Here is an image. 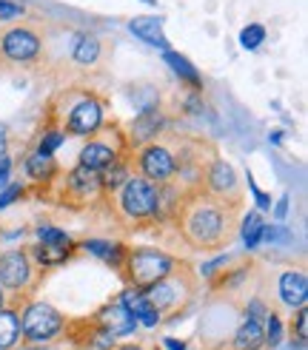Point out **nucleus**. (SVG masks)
<instances>
[{"label": "nucleus", "mask_w": 308, "mask_h": 350, "mask_svg": "<svg viewBox=\"0 0 308 350\" xmlns=\"http://www.w3.org/2000/svg\"><path fill=\"white\" fill-rule=\"evenodd\" d=\"M234 211L237 205L209 191H185L175 208L180 237L194 251H217L222 248L234 231Z\"/></svg>", "instance_id": "1"}, {"label": "nucleus", "mask_w": 308, "mask_h": 350, "mask_svg": "<svg viewBox=\"0 0 308 350\" xmlns=\"http://www.w3.org/2000/svg\"><path fill=\"white\" fill-rule=\"evenodd\" d=\"M180 262L175 256H168L157 248H131L123 256V265H120V276L129 282V288H149L154 282H160L163 276H168L171 271H177Z\"/></svg>", "instance_id": "2"}, {"label": "nucleus", "mask_w": 308, "mask_h": 350, "mask_svg": "<svg viewBox=\"0 0 308 350\" xmlns=\"http://www.w3.org/2000/svg\"><path fill=\"white\" fill-rule=\"evenodd\" d=\"M143 293H146V299L151 302V308L157 310L160 322H168V319L180 317V313L185 310V305L192 302L194 282H192V276H188L185 271L177 268V271H171L168 276H163L160 282L143 288Z\"/></svg>", "instance_id": "3"}, {"label": "nucleus", "mask_w": 308, "mask_h": 350, "mask_svg": "<svg viewBox=\"0 0 308 350\" xmlns=\"http://www.w3.org/2000/svg\"><path fill=\"white\" fill-rule=\"evenodd\" d=\"M117 208L129 222H146L160 214V185H154L149 180H143L140 174H131V177L120 185L117 191H112Z\"/></svg>", "instance_id": "4"}, {"label": "nucleus", "mask_w": 308, "mask_h": 350, "mask_svg": "<svg viewBox=\"0 0 308 350\" xmlns=\"http://www.w3.org/2000/svg\"><path fill=\"white\" fill-rule=\"evenodd\" d=\"M60 109L63 134L68 137H92L103 129V103L89 92H68Z\"/></svg>", "instance_id": "5"}, {"label": "nucleus", "mask_w": 308, "mask_h": 350, "mask_svg": "<svg viewBox=\"0 0 308 350\" xmlns=\"http://www.w3.org/2000/svg\"><path fill=\"white\" fill-rule=\"evenodd\" d=\"M66 330V319L63 313H57L46 302H31L26 305L23 317H21V339L26 345H46L55 342L57 336H63Z\"/></svg>", "instance_id": "6"}, {"label": "nucleus", "mask_w": 308, "mask_h": 350, "mask_svg": "<svg viewBox=\"0 0 308 350\" xmlns=\"http://www.w3.org/2000/svg\"><path fill=\"white\" fill-rule=\"evenodd\" d=\"M40 49H43V40L38 31L29 26H14L3 31V38H0V63L21 66V68L34 66L40 60Z\"/></svg>", "instance_id": "7"}, {"label": "nucleus", "mask_w": 308, "mask_h": 350, "mask_svg": "<svg viewBox=\"0 0 308 350\" xmlns=\"http://www.w3.org/2000/svg\"><path fill=\"white\" fill-rule=\"evenodd\" d=\"M137 171H140L143 180H149L154 185H168L177 177L175 154L163 143H146L137 148Z\"/></svg>", "instance_id": "8"}, {"label": "nucleus", "mask_w": 308, "mask_h": 350, "mask_svg": "<svg viewBox=\"0 0 308 350\" xmlns=\"http://www.w3.org/2000/svg\"><path fill=\"white\" fill-rule=\"evenodd\" d=\"M31 282H34V268L29 251H9L0 256V288H3V293L21 296L31 288Z\"/></svg>", "instance_id": "9"}, {"label": "nucleus", "mask_w": 308, "mask_h": 350, "mask_svg": "<svg viewBox=\"0 0 308 350\" xmlns=\"http://www.w3.org/2000/svg\"><path fill=\"white\" fill-rule=\"evenodd\" d=\"M203 183H205V188H209L211 197H220L226 202L240 205V183H237L234 168L226 160H220V157H217V160L209 165V171H205Z\"/></svg>", "instance_id": "10"}, {"label": "nucleus", "mask_w": 308, "mask_h": 350, "mask_svg": "<svg viewBox=\"0 0 308 350\" xmlns=\"http://www.w3.org/2000/svg\"><path fill=\"white\" fill-rule=\"evenodd\" d=\"M100 174L92 171V168H83V165H75L72 171L66 174V194L75 197L77 202H89L100 194Z\"/></svg>", "instance_id": "11"}, {"label": "nucleus", "mask_w": 308, "mask_h": 350, "mask_svg": "<svg viewBox=\"0 0 308 350\" xmlns=\"http://www.w3.org/2000/svg\"><path fill=\"white\" fill-rule=\"evenodd\" d=\"M97 327L103 330V334H109L112 339H117V336L131 334V330L137 327V322L131 319V313L123 305H120V299H117V302L106 305V308L97 313Z\"/></svg>", "instance_id": "12"}, {"label": "nucleus", "mask_w": 308, "mask_h": 350, "mask_svg": "<svg viewBox=\"0 0 308 350\" xmlns=\"http://www.w3.org/2000/svg\"><path fill=\"white\" fill-rule=\"evenodd\" d=\"M120 305H123V308L131 313V319H134L137 325H143V327L160 325L157 310L151 308V302L146 299V293H143L140 288H126L123 293H120Z\"/></svg>", "instance_id": "13"}, {"label": "nucleus", "mask_w": 308, "mask_h": 350, "mask_svg": "<svg viewBox=\"0 0 308 350\" xmlns=\"http://www.w3.org/2000/svg\"><path fill=\"white\" fill-rule=\"evenodd\" d=\"M280 299L291 308H305V299H308V279L303 271H285L280 276Z\"/></svg>", "instance_id": "14"}, {"label": "nucleus", "mask_w": 308, "mask_h": 350, "mask_svg": "<svg viewBox=\"0 0 308 350\" xmlns=\"http://www.w3.org/2000/svg\"><path fill=\"white\" fill-rule=\"evenodd\" d=\"M263 322L266 319H257V317H248L240 322V327L234 330L231 336V350H260L266 345V334H263Z\"/></svg>", "instance_id": "15"}, {"label": "nucleus", "mask_w": 308, "mask_h": 350, "mask_svg": "<svg viewBox=\"0 0 308 350\" xmlns=\"http://www.w3.org/2000/svg\"><path fill=\"white\" fill-rule=\"evenodd\" d=\"M117 160V148L109 146V143H103V139H89V143L83 146L80 151V163L83 168H92V171H103V168H109L112 163Z\"/></svg>", "instance_id": "16"}, {"label": "nucleus", "mask_w": 308, "mask_h": 350, "mask_svg": "<svg viewBox=\"0 0 308 350\" xmlns=\"http://www.w3.org/2000/svg\"><path fill=\"white\" fill-rule=\"evenodd\" d=\"M129 31L134 34V38H140L143 43H149V46H157L163 51L168 49V40L163 34V21H160V17H149V14L134 17V21L129 23Z\"/></svg>", "instance_id": "17"}, {"label": "nucleus", "mask_w": 308, "mask_h": 350, "mask_svg": "<svg viewBox=\"0 0 308 350\" xmlns=\"http://www.w3.org/2000/svg\"><path fill=\"white\" fill-rule=\"evenodd\" d=\"M163 114L157 109H143L134 120V129H131V137L137 146H146V143H154V137L160 134L163 129Z\"/></svg>", "instance_id": "18"}, {"label": "nucleus", "mask_w": 308, "mask_h": 350, "mask_svg": "<svg viewBox=\"0 0 308 350\" xmlns=\"http://www.w3.org/2000/svg\"><path fill=\"white\" fill-rule=\"evenodd\" d=\"M100 55H103V46H100V38L97 34H77L75 40V49H72V60L77 66H97L100 63Z\"/></svg>", "instance_id": "19"}, {"label": "nucleus", "mask_w": 308, "mask_h": 350, "mask_svg": "<svg viewBox=\"0 0 308 350\" xmlns=\"http://www.w3.org/2000/svg\"><path fill=\"white\" fill-rule=\"evenodd\" d=\"M21 342V317L17 310L3 308L0 310V350H12Z\"/></svg>", "instance_id": "20"}, {"label": "nucleus", "mask_w": 308, "mask_h": 350, "mask_svg": "<svg viewBox=\"0 0 308 350\" xmlns=\"http://www.w3.org/2000/svg\"><path fill=\"white\" fill-rule=\"evenodd\" d=\"M26 174L31 180H38V183H49L51 177L57 174V163H55V157L51 154H40V151H34L29 160H26Z\"/></svg>", "instance_id": "21"}, {"label": "nucleus", "mask_w": 308, "mask_h": 350, "mask_svg": "<svg viewBox=\"0 0 308 350\" xmlns=\"http://www.w3.org/2000/svg\"><path fill=\"white\" fill-rule=\"evenodd\" d=\"M163 57H166V63L171 66V72H175V75H180L183 80H188L192 85H197V89L203 85V80H200V72H197V68H194L192 63H188L183 55H177V51L166 49V51H163Z\"/></svg>", "instance_id": "22"}, {"label": "nucleus", "mask_w": 308, "mask_h": 350, "mask_svg": "<svg viewBox=\"0 0 308 350\" xmlns=\"http://www.w3.org/2000/svg\"><path fill=\"white\" fill-rule=\"evenodd\" d=\"M129 177H131V174H129V165L114 160L109 168H103V171H100V188L106 191V194H112V191H117Z\"/></svg>", "instance_id": "23"}, {"label": "nucleus", "mask_w": 308, "mask_h": 350, "mask_svg": "<svg viewBox=\"0 0 308 350\" xmlns=\"http://www.w3.org/2000/svg\"><path fill=\"white\" fill-rule=\"evenodd\" d=\"M243 242L246 248H257V245L263 242V217L260 211H248L246 214V222H243Z\"/></svg>", "instance_id": "24"}, {"label": "nucleus", "mask_w": 308, "mask_h": 350, "mask_svg": "<svg viewBox=\"0 0 308 350\" xmlns=\"http://www.w3.org/2000/svg\"><path fill=\"white\" fill-rule=\"evenodd\" d=\"M263 334H266V345L268 347H277L283 342V322L274 310L266 313V322H263Z\"/></svg>", "instance_id": "25"}, {"label": "nucleus", "mask_w": 308, "mask_h": 350, "mask_svg": "<svg viewBox=\"0 0 308 350\" xmlns=\"http://www.w3.org/2000/svg\"><path fill=\"white\" fill-rule=\"evenodd\" d=\"M263 40H266V29L260 23H251V26H246L243 31H240V46L243 49H260Z\"/></svg>", "instance_id": "26"}, {"label": "nucleus", "mask_w": 308, "mask_h": 350, "mask_svg": "<svg viewBox=\"0 0 308 350\" xmlns=\"http://www.w3.org/2000/svg\"><path fill=\"white\" fill-rule=\"evenodd\" d=\"M63 139H66V134H63L60 129H49V131L40 137L38 151H40V154H55V151L63 146Z\"/></svg>", "instance_id": "27"}, {"label": "nucleus", "mask_w": 308, "mask_h": 350, "mask_svg": "<svg viewBox=\"0 0 308 350\" xmlns=\"http://www.w3.org/2000/svg\"><path fill=\"white\" fill-rule=\"evenodd\" d=\"M83 248L89 251V254H94L97 259H106V262H109L117 245H114V242H106V239H86V242H83Z\"/></svg>", "instance_id": "28"}, {"label": "nucleus", "mask_w": 308, "mask_h": 350, "mask_svg": "<svg viewBox=\"0 0 308 350\" xmlns=\"http://www.w3.org/2000/svg\"><path fill=\"white\" fill-rule=\"evenodd\" d=\"M0 191H3V194H0V208H9L14 200L23 197V185H21V183H12V185L0 188Z\"/></svg>", "instance_id": "29"}, {"label": "nucleus", "mask_w": 308, "mask_h": 350, "mask_svg": "<svg viewBox=\"0 0 308 350\" xmlns=\"http://www.w3.org/2000/svg\"><path fill=\"white\" fill-rule=\"evenodd\" d=\"M23 6L21 3H12V0H0V21H12V17H21Z\"/></svg>", "instance_id": "30"}, {"label": "nucleus", "mask_w": 308, "mask_h": 350, "mask_svg": "<svg viewBox=\"0 0 308 350\" xmlns=\"http://www.w3.org/2000/svg\"><path fill=\"white\" fill-rule=\"evenodd\" d=\"M305 336H308V310L297 308V342L305 345Z\"/></svg>", "instance_id": "31"}, {"label": "nucleus", "mask_w": 308, "mask_h": 350, "mask_svg": "<svg viewBox=\"0 0 308 350\" xmlns=\"http://www.w3.org/2000/svg\"><path fill=\"white\" fill-rule=\"evenodd\" d=\"M248 185H251V191H254V200H257V208L260 211H271V197H266L260 188H257V183H254V177L248 174Z\"/></svg>", "instance_id": "32"}, {"label": "nucleus", "mask_w": 308, "mask_h": 350, "mask_svg": "<svg viewBox=\"0 0 308 350\" xmlns=\"http://www.w3.org/2000/svg\"><path fill=\"white\" fill-rule=\"evenodd\" d=\"M288 231L285 228H268V225H263V239L266 242H288Z\"/></svg>", "instance_id": "33"}, {"label": "nucleus", "mask_w": 308, "mask_h": 350, "mask_svg": "<svg viewBox=\"0 0 308 350\" xmlns=\"http://www.w3.org/2000/svg\"><path fill=\"white\" fill-rule=\"evenodd\" d=\"M9 174H12V160L9 157H0V188L9 185Z\"/></svg>", "instance_id": "34"}, {"label": "nucleus", "mask_w": 308, "mask_h": 350, "mask_svg": "<svg viewBox=\"0 0 308 350\" xmlns=\"http://www.w3.org/2000/svg\"><path fill=\"white\" fill-rule=\"evenodd\" d=\"M274 217H277V219H285L288 217V197H283L277 202V208H274Z\"/></svg>", "instance_id": "35"}, {"label": "nucleus", "mask_w": 308, "mask_h": 350, "mask_svg": "<svg viewBox=\"0 0 308 350\" xmlns=\"http://www.w3.org/2000/svg\"><path fill=\"white\" fill-rule=\"evenodd\" d=\"M166 347H171V350H185V342H177V339H166Z\"/></svg>", "instance_id": "36"}, {"label": "nucleus", "mask_w": 308, "mask_h": 350, "mask_svg": "<svg viewBox=\"0 0 308 350\" xmlns=\"http://www.w3.org/2000/svg\"><path fill=\"white\" fill-rule=\"evenodd\" d=\"M3 148H6V129L0 126V154H3Z\"/></svg>", "instance_id": "37"}, {"label": "nucleus", "mask_w": 308, "mask_h": 350, "mask_svg": "<svg viewBox=\"0 0 308 350\" xmlns=\"http://www.w3.org/2000/svg\"><path fill=\"white\" fill-rule=\"evenodd\" d=\"M268 139H271V143H280V139H283V131H274Z\"/></svg>", "instance_id": "38"}, {"label": "nucleus", "mask_w": 308, "mask_h": 350, "mask_svg": "<svg viewBox=\"0 0 308 350\" xmlns=\"http://www.w3.org/2000/svg\"><path fill=\"white\" fill-rule=\"evenodd\" d=\"M117 350H143L140 345H123V347H117Z\"/></svg>", "instance_id": "39"}, {"label": "nucleus", "mask_w": 308, "mask_h": 350, "mask_svg": "<svg viewBox=\"0 0 308 350\" xmlns=\"http://www.w3.org/2000/svg\"><path fill=\"white\" fill-rule=\"evenodd\" d=\"M6 308V293H3V288H0V310Z\"/></svg>", "instance_id": "40"}, {"label": "nucleus", "mask_w": 308, "mask_h": 350, "mask_svg": "<svg viewBox=\"0 0 308 350\" xmlns=\"http://www.w3.org/2000/svg\"><path fill=\"white\" fill-rule=\"evenodd\" d=\"M143 3H149V6H157V0H143Z\"/></svg>", "instance_id": "41"}, {"label": "nucleus", "mask_w": 308, "mask_h": 350, "mask_svg": "<svg viewBox=\"0 0 308 350\" xmlns=\"http://www.w3.org/2000/svg\"><path fill=\"white\" fill-rule=\"evenodd\" d=\"M21 350H38V347H21Z\"/></svg>", "instance_id": "42"}, {"label": "nucleus", "mask_w": 308, "mask_h": 350, "mask_svg": "<svg viewBox=\"0 0 308 350\" xmlns=\"http://www.w3.org/2000/svg\"><path fill=\"white\" fill-rule=\"evenodd\" d=\"M0 157H3V154H0Z\"/></svg>", "instance_id": "43"}]
</instances>
